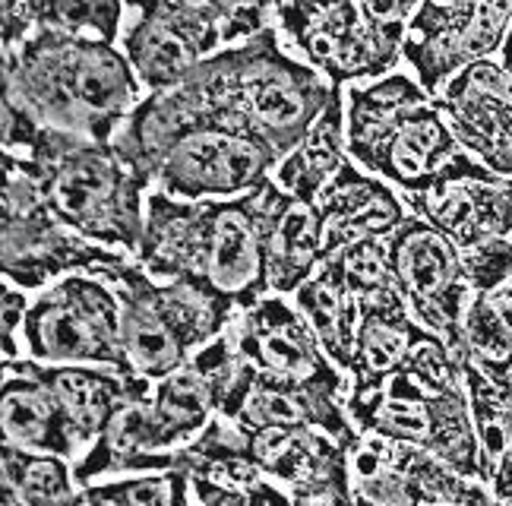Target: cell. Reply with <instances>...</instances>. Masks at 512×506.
I'll return each mask as SVG.
<instances>
[{
  "label": "cell",
  "instance_id": "60d3db41",
  "mask_svg": "<svg viewBox=\"0 0 512 506\" xmlns=\"http://www.w3.org/2000/svg\"><path fill=\"white\" fill-rule=\"evenodd\" d=\"M506 298H509V304H512V282L506 285Z\"/></svg>",
  "mask_w": 512,
  "mask_h": 506
},
{
  "label": "cell",
  "instance_id": "8d00e7d4",
  "mask_svg": "<svg viewBox=\"0 0 512 506\" xmlns=\"http://www.w3.org/2000/svg\"><path fill=\"white\" fill-rule=\"evenodd\" d=\"M364 13L380 26H405L421 7V0H361Z\"/></svg>",
  "mask_w": 512,
  "mask_h": 506
},
{
  "label": "cell",
  "instance_id": "b9f144b4",
  "mask_svg": "<svg viewBox=\"0 0 512 506\" xmlns=\"http://www.w3.org/2000/svg\"><path fill=\"white\" fill-rule=\"evenodd\" d=\"M272 4H275V10H279L282 4H288V0H272Z\"/></svg>",
  "mask_w": 512,
  "mask_h": 506
},
{
  "label": "cell",
  "instance_id": "2e32d148",
  "mask_svg": "<svg viewBox=\"0 0 512 506\" xmlns=\"http://www.w3.org/2000/svg\"><path fill=\"white\" fill-rule=\"evenodd\" d=\"M348 396L329 393L320 386L294 383L256 371L244 358L238 380L228 389L219 415L238 421L250 431H294V427H317L345 443L348 450L361 443V431L348 415Z\"/></svg>",
  "mask_w": 512,
  "mask_h": 506
},
{
  "label": "cell",
  "instance_id": "cb8c5ba5",
  "mask_svg": "<svg viewBox=\"0 0 512 506\" xmlns=\"http://www.w3.org/2000/svg\"><path fill=\"white\" fill-rule=\"evenodd\" d=\"M133 260L155 282H200L203 203L174 200L152 187L146 200L143 241Z\"/></svg>",
  "mask_w": 512,
  "mask_h": 506
},
{
  "label": "cell",
  "instance_id": "d590c367",
  "mask_svg": "<svg viewBox=\"0 0 512 506\" xmlns=\"http://www.w3.org/2000/svg\"><path fill=\"white\" fill-rule=\"evenodd\" d=\"M0 310H4V361H16L26 355V345L19 342L26 329V317L32 301L26 298V288H16L10 282H4V295H0Z\"/></svg>",
  "mask_w": 512,
  "mask_h": 506
},
{
  "label": "cell",
  "instance_id": "7a4b0ae2",
  "mask_svg": "<svg viewBox=\"0 0 512 506\" xmlns=\"http://www.w3.org/2000/svg\"><path fill=\"white\" fill-rule=\"evenodd\" d=\"M345 130L348 159L402 197L440 190L487 168L459 146L437 99L405 70L345 86Z\"/></svg>",
  "mask_w": 512,
  "mask_h": 506
},
{
  "label": "cell",
  "instance_id": "52a82bcc",
  "mask_svg": "<svg viewBox=\"0 0 512 506\" xmlns=\"http://www.w3.org/2000/svg\"><path fill=\"white\" fill-rule=\"evenodd\" d=\"M130 260V253L102 247L67 228L45 203V193L23 155L4 152V203H0L4 282L42 291L73 272L108 276L111 269Z\"/></svg>",
  "mask_w": 512,
  "mask_h": 506
},
{
  "label": "cell",
  "instance_id": "8992f818",
  "mask_svg": "<svg viewBox=\"0 0 512 506\" xmlns=\"http://www.w3.org/2000/svg\"><path fill=\"white\" fill-rule=\"evenodd\" d=\"M108 279L121 298V339L133 374L165 380L222 336L238 317V307L203 282H155L130 260L111 269Z\"/></svg>",
  "mask_w": 512,
  "mask_h": 506
},
{
  "label": "cell",
  "instance_id": "7c38bea8",
  "mask_svg": "<svg viewBox=\"0 0 512 506\" xmlns=\"http://www.w3.org/2000/svg\"><path fill=\"white\" fill-rule=\"evenodd\" d=\"M512 26V0H421L408 19L402 61L437 99L465 67L497 57Z\"/></svg>",
  "mask_w": 512,
  "mask_h": 506
},
{
  "label": "cell",
  "instance_id": "1f68e13d",
  "mask_svg": "<svg viewBox=\"0 0 512 506\" xmlns=\"http://www.w3.org/2000/svg\"><path fill=\"white\" fill-rule=\"evenodd\" d=\"M190 472H143L95 481L83 488L89 506H190Z\"/></svg>",
  "mask_w": 512,
  "mask_h": 506
},
{
  "label": "cell",
  "instance_id": "ee69618b",
  "mask_svg": "<svg viewBox=\"0 0 512 506\" xmlns=\"http://www.w3.org/2000/svg\"><path fill=\"white\" fill-rule=\"evenodd\" d=\"M310 506H336V503H310Z\"/></svg>",
  "mask_w": 512,
  "mask_h": 506
},
{
  "label": "cell",
  "instance_id": "d6a6232c",
  "mask_svg": "<svg viewBox=\"0 0 512 506\" xmlns=\"http://www.w3.org/2000/svg\"><path fill=\"white\" fill-rule=\"evenodd\" d=\"M196 506H298L294 497L266 472L250 469L225 478L190 475Z\"/></svg>",
  "mask_w": 512,
  "mask_h": 506
},
{
  "label": "cell",
  "instance_id": "6da1fadb",
  "mask_svg": "<svg viewBox=\"0 0 512 506\" xmlns=\"http://www.w3.org/2000/svg\"><path fill=\"white\" fill-rule=\"evenodd\" d=\"M4 95L23 102L42 127L111 143L146 89L121 45L35 29L4 51Z\"/></svg>",
  "mask_w": 512,
  "mask_h": 506
},
{
  "label": "cell",
  "instance_id": "277c9868",
  "mask_svg": "<svg viewBox=\"0 0 512 506\" xmlns=\"http://www.w3.org/2000/svg\"><path fill=\"white\" fill-rule=\"evenodd\" d=\"M345 405L361 434L424 446L465 478L484 484L462 361L437 333H430L377 393L348 396Z\"/></svg>",
  "mask_w": 512,
  "mask_h": 506
},
{
  "label": "cell",
  "instance_id": "83f0119b",
  "mask_svg": "<svg viewBox=\"0 0 512 506\" xmlns=\"http://www.w3.org/2000/svg\"><path fill=\"white\" fill-rule=\"evenodd\" d=\"M4 506H89L70 459L4 443Z\"/></svg>",
  "mask_w": 512,
  "mask_h": 506
},
{
  "label": "cell",
  "instance_id": "603a6c76",
  "mask_svg": "<svg viewBox=\"0 0 512 506\" xmlns=\"http://www.w3.org/2000/svg\"><path fill=\"white\" fill-rule=\"evenodd\" d=\"M0 424H4V443H13L29 453H54V456H83L73 427L57 402L51 386L32 371L29 358L4 361V399H0Z\"/></svg>",
  "mask_w": 512,
  "mask_h": 506
},
{
  "label": "cell",
  "instance_id": "4dcf8cb0",
  "mask_svg": "<svg viewBox=\"0 0 512 506\" xmlns=\"http://www.w3.org/2000/svg\"><path fill=\"white\" fill-rule=\"evenodd\" d=\"M35 29H57L70 35L121 42L127 26V0H23Z\"/></svg>",
  "mask_w": 512,
  "mask_h": 506
},
{
  "label": "cell",
  "instance_id": "ab89813d",
  "mask_svg": "<svg viewBox=\"0 0 512 506\" xmlns=\"http://www.w3.org/2000/svg\"><path fill=\"white\" fill-rule=\"evenodd\" d=\"M354 506H380V503H373V500H367L361 494H354Z\"/></svg>",
  "mask_w": 512,
  "mask_h": 506
},
{
  "label": "cell",
  "instance_id": "ba28073f",
  "mask_svg": "<svg viewBox=\"0 0 512 506\" xmlns=\"http://www.w3.org/2000/svg\"><path fill=\"white\" fill-rule=\"evenodd\" d=\"M282 42L332 86L370 83L399 70L405 26H380L361 0H288L275 10Z\"/></svg>",
  "mask_w": 512,
  "mask_h": 506
},
{
  "label": "cell",
  "instance_id": "8fae6325",
  "mask_svg": "<svg viewBox=\"0 0 512 506\" xmlns=\"http://www.w3.org/2000/svg\"><path fill=\"white\" fill-rule=\"evenodd\" d=\"M282 155L247 127L212 114L177 140L155 174V190L174 200H234L272 178Z\"/></svg>",
  "mask_w": 512,
  "mask_h": 506
},
{
  "label": "cell",
  "instance_id": "d4e9b609",
  "mask_svg": "<svg viewBox=\"0 0 512 506\" xmlns=\"http://www.w3.org/2000/svg\"><path fill=\"white\" fill-rule=\"evenodd\" d=\"M348 130H345V86L336 89L326 111L307 130L304 140L282 155L272 171V181L288 190L304 206L317 203L329 181L348 165Z\"/></svg>",
  "mask_w": 512,
  "mask_h": 506
},
{
  "label": "cell",
  "instance_id": "f1b7e54d",
  "mask_svg": "<svg viewBox=\"0 0 512 506\" xmlns=\"http://www.w3.org/2000/svg\"><path fill=\"white\" fill-rule=\"evenodd\" d=\"M462 380L468 393L471 421L481 443V469L484 484L490 488L497 465L512 450V374L490 377L471 361H462Z\"/></svg>",
  "mask_w": 512,
  "mask_h": 506
},
{
  "label": "cell",
  "instance_id": "f35d334b",
  "mask_svg": "<svg viewBox=\"0 0 512 506\" xmlns=\"http://www.w3.org/2000/svg\"><path fill=\"white\" fill-rule=\"evenodd\" d=\"M497 61H500V67H503V70H509V73H512V26H509L506 38H503V45H500Z\"/></svg>",
  "mask_w": 512,
  "mask_h": 506
},
{
  "label": "cell",
  "instance_id": "ffe728a7",
  "mask_svg": "<svg viewBox=\"0 0 512 506\" xmlns=\"http://www.w3.org/2000/svg\"><path fill=\"white\" fill-rule=\"evenodd\" d=\"M405 203L459 250L490 238H512V178H500L490 168L449 181L440 190L411 193Z\"/></svg>",
  "mask_w": 512,
  "mask_h": 506
},
{
  "label": "cell",
  "instance_id": "7bdbcfd3",
  "mask_svg": "<svg viewBox=\"0 0 512 506\" xmlns=\"http://www.w3.org/2000/svg\"><path fill=\"white\" fill-rule=\"evenodd\" d=\"M136 4H140V0H127V7H136Z\"/></svg>",
  "mask_w": 512,
  "mask_h": 506
},
{
  "label": "cell",
  "instance_id": "44dd1931",
  "mask_svg": "<svg viewBox=\"0 0 512 506\" xmlns=\"http://www.w3.org/2000/svg\"><path fill=\"white\" fill-rule=\"evenodd\" d=\"M358 336H354V361H351V393L367 396L377 393L389 374H396L408 355L430 336V329L418 323L405 304L399 288L377 291V295L358 298Z\"/></svg>",
  "mask_w": 512,
  "mask_h": 506
},
{
  "label": "cell",
  "instance_id": "3957f363",
  "mask_svg": "<svg viewBox=\"0 0 512 506\" xmlns=\"http://www.w3.org/2000/svg\"><path fill=\"white\" fill-rule=\"evenodd\" d=\"M187 80L215 111L256 133L279 155H288L304 140L339 89L285 51L275 26L215 51Z\"/></svg>",
  "mask_w": 512,
  "mask_h": 506
},
{
  "label": "cell",
  "instance_id": "9c48e42d",
  "mask_svg": "<svg viewBox=\"0 0 512 506\" xmlns=\"http://www.w3.org/2000/svg\"><path fill=\"white\" fill-rule=\"evenodd\" d=\"M23 345L26 355L42 364H98L133 374L121 339L117 288L92 272H73L38 291Z\"/></svg>",
  "mask_w": 512,
  "mask_h": 506
},
{
  "label": "cell",
  "instance_id": "5b68a950",
  "mask_svg": "<svg viewBox=\"0 0 512 506\" xmlns=\"http://www.w3.org/2000/svg\"><path fill=\"white\" fill-rule=\"evenodd\" d=\"M23 159L38 178L45 203L67 228L136 257L152 184L121 159L114 143L42 127Z\"/></svg>",
  "mask_w": 512,
  "mask_h": 506
},
{
  "label": "cell",
  "instance_id": "e0dca14e",
  "mask_svg": "<svg viewBox=\"0 0 512 506\" xmlns=\"http://www.w3.org/2000/svg\"><path fill=\"white\" fill-rule=\"evenodd\" d=\"M437 105L468 155L500 178H512V73L497 57L452 76Z\"/></svg>",
  "mask_w": 512,
  "mask_h": 506
},
{
  "label": "cell",
  "instance_id": "d6986e66",
  "mask_svg": "<svg viewBox=\"0 0 512 506\" xmlns=\"http://www.w3.org/2000/svg\"><path fill=\"white\" fill-rule=\"evenodd\" d=\"M313 212L320 219L329 260L358 241H386L389 235H396V228L408 219L411 209L392 184L348 162L317 197Z\"/></svg>",
  "mask_w": 512,
  "mask_h": 506
},
{
  "label": "cell",
  "instance_id": "836d02e7",
  "mask_svg": "<svg viewBox=\"0 0 512 506\" xmlns=\"http://www.w3.org/2000/svg\"><path fill=\"white\" fill-rule=\"evenodd\" d=\"M336 257L342 260L348 285H351V291L358 298L377 295V291H389V288H399L396 285V272H392V263H389V247L380 238L351 244V247L339 250Z\"/></svg>",
  "mask_w": 512,
  "mask_h": 506
},
{
  "label": "cell",
  "instance_id": "e575fe53",
  "mask_svg": "<svg viewBox=\"0 0 512 506\" xmlns=\"http://www.w3.org/2000/svg\"><path fill=\"white\" fill-rule=\"evenodd\" d=\"M462 266L471 291H481V295L506 291L512 282V238H490L462 250Z\"/></svg>",
  "mask_w": 512,
  "mask_h": 506
},
{
  "label": "cell",
  "instance_id": "5bb4252c",
  "mask_svg": "<svg viewBox=\"0 0 512 506\" xmlns=\"http://www.w3.org/2000/svg\"><path fill=\"white\" fill-rule=\"evenodd\" d=\"M117 45L146 92H165L225 48V23L206 0H140Z\"/></svg>",
  "mask_w": 512,
  "mask_h": 506
},
{
  "label": "cell",
  "instance_id": "4316f807",
  "mask_svg": "<svg viewBox=\"0 0 512 506\" xmlns=\"http://www.w3.org/2000/svg\"><path fill=\"white\" fill-rule=\"evenodd\" d=\"M326 263L323 228L313 206L294 200L275 219L266 241V279L272 295L294 298L313 272Z\"/></svg>",
  "mask_w": 512,
  "mask_h": 506
},
{
  "label": "cell",
  "instance_id": "7402d4cb",
  "mask_svg": "<svg viewBox=\"0 0 512 506\" xmlns=\"http://www.w3.org/2000/svg\"><path fill=\"white\" fill-rule=\"evenodd\" d=\"M32 361V371L42 377L57 402L64 405V415L73 427V437L86 453L95 437L105 431L108 421L133 399L152 393V380L140 374H124L117 367L98 364H42Z\"/></svg>",
  "mask_w": 512,
  "mask_h": 506
},
{
  "label": "cell",
  "instance_id": "9a60e30c",
  "mask_svg": "<svg viewBox=\"0 0 512 506\" xmlns=\"http://www.w3.org/2000/svg\"><path fill=\"white\" fill-rule=\"evenodd\" d=\"M231 333L234 342H238V352L256 371L294 383L320 386L339 396L351 393L348 374H342L332 364L317 333H313L304 314L285 295H266L256 307L241 310L231 323Z\"/></svg>",
  "mask_w": 512,
  "mask_h": 506
},
{
  "label": "cell",
  "instance_id": "74e56055",
  "mask_svg": "<svg viewBox=\"0 0 512 506\" xmlns=\"http://www.w3.org/2000/svg\"><path fill=\"white\" fill-rule=\"evenodd\" d=\"M490 491H494V497L512 503V450H509V453L503 456V462L497 465L494 481H490Z\"/></svg>",
  "mask_w": 512,
  "mask_h": 506
},
{
  "label": "cell",
  "instance_id": "30bf717a",
  "mask_svg": "<svg viewBox=\"0 0 512 506\" xmlns=\"http://www.w3.org/2000/svg\"><path fill=\"white\" fill-rule=\"evenodd\" d=\"M291 193L272 178L234 200H203V269L200 282L234 307L250 310L269 291L266 241Z\"/></svg>",
  "mask_w": 512,
  "mask_h": 506
},
{
  "label": "cell",
  "instance_id": "ac0fdd59",
  "mask_svg": "<svg viewBox=\"0 0 512 506\" xmlns=\"http://www.w3.org/2000/svg\"><path fill=\"white\" fill-rule=\"evenodd\" d=\"M256 465L279 481L298 506H354L351 450L317 427L256 431Z\"/></svg>",
  "mask_w": 512,
  "mask_h": 506
},
{
  "label": "cell",
  "instance_id": "484cf974",
  "mask_svg": "<svg viewBox=\"0 0 512 506\" xmlns=\"http://www.w3.org/2000/svg\"><path fill=\"white\" fill-rule=\"evenodd\" d=\"M294 307L301 310L310 329L317 333L323 352L342 374L351 371L354 336H358V295L351 291L345 266L339 257H329L313 276L294 291Z\"/></svg>",
  "mask_w": 512,
  "mask_h": 506
},
{
  "label": "cell",
  "instance_id": "f546056e",
  "mask_svg": "<svg viewBox=\"0 0 512 506\" xmlns=\"http://www.w3.org/2000/svg\"><path fill=\"white\" fill-rule=\"evenodd\" d=\"M465 358L490 377L512 374V304L506 291H475L462 320Z\"/></svg>",
  "mask_w": 512,
  "mask_h": 506
},
{
  "label": "cell",
  "instance_id": "4fadbf2b",
  "mask_svg": "<svg viewBox=\"0 0 512 506\" xmlns=\"http://www.w3.org/2000/svg\"><path fill=\"white\" fill-rule=\"evenodd\" d=\"M386 247L396 285L411 314L430 333H437L449 345V352L462 361V320L471 295H475L465 279L462 250L418 212H408L396 235L386 238Z\"/></svg>",
  "mask_w": 512,
  "mask_h": 506
}]
</instances>
